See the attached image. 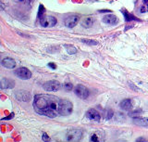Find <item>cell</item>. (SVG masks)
Segmentation results:
<instances>
[{
  "label": "cell",
  "instance_id": "cell-1",
  "mask_svg": "<svg viewBox=\"0 0 148 142\" xmlns=\"http://www.w3.org/2000/svg\"><path fill=\"white\" fill-rule=\"evenodd\" d=\"M60 99L52 95H36L34 99V108L41 115L55 118L58 115Z\"/></svg>",
  "mask_w": 148,
  "mask_h": 142
},
{
  "label": "cell",
  "instance_id": "cell-2",
  "mask_svg": "<svg viewBox=\"0 0 148 142\" xmlns=\"http://www.w3.org/2000/svg\"><path fill=\"white\" fill-rule=\"evenodd\" d=\"M73 105L72 103L68 99H60L59 102V108H58V113L60 115L66 116L69 115L72 112Z\"/></svg>",
  "mask_w": 148,
  "mask_h": 142
},
{
  "label": "cell",
  "instance_id": "cell-3",
  "mask_svg": "<svg viewBox=\"0 0 148 142\" xmlns=\"http://www.w3.org/2000/svg\"><path fill=\"white\" fill-rule=\"evenodd\" d=\"M60 88H61V85H60V83L57 80L47 81L43 85V88L45 91H48V92H56V91L59 90Z\"/></svg>",
  "mask_w": 148,
  "mask_h": 142
},
{
  "label": "cell",
  "instance_id": "cell-4",
  "mask_svg": "<svg viewBox=\"0 0 148 142\" xmlns=\"http://www.w3.org/2000/svg\"><path fill=\"white\" fill-rule=\"evenodd\" d=\"M57 22V19L53 16H42L40 18V24L43 27H53Z\"/></svg>",
  "mask_w": 148,
  "mask_h": 142
},
{
  "label": "cell",
  "instance_id": "cell-5",
  "mask_svg": "<svg viewBox=\"0 0 148 142\" xmlns=\"http://www.w3.org/2000/svg\"><path fill=\"white\" fill-rule=\"evenodd\" d=\"M74 93H75L77 97L82 99H86L89 97V90H88L85 86H83L82 85H78L76 88H74Z\"/></svg>",
  "mask_w": 148,
  "mask_h": 142
},
{
  "label": "cell",
  "instance_id": "cell-6",
  "mask_svg": "<svg viewBox=\"0 0 148 142\" xmlns=\"http://www.w3.org/2000/svg\"><path fill=\"white\" fill-rule=\"evenodd\" d=\"M15 74L22 80H28L32 78V72H30L29 69H27L25 67H21L17 69V71L15 72Z\"/></svg>",
  "mask_w": 148,
  "mask_h": 142
},
{
  "label": "cell",
  "instance_id": "cell-7",
  "mask_svg": "<svg viewBox=\"0 0 148 142\" xmlns=\"http://www.w3.org/2000/svg\"><path fill=\"white\" fill-rule=\"evenodd\" d=\"M82 132L79 129H73L68 132L67 134V140L68 141H78L82 139Z\"/></svg>",
  "mask_w": 148,
  "mask_h": 142
},
{
  "label": "cell",
  "instance_id": "cell-8",
  "mask_svg": "<svg viewBox=\"0 0 148 142\" xmlns=\"http://www.w3.org/2000/svg\"><path fill=\"white\" fill-rule=\"evenodd\" d=\"M78 21H79V17L76 15H71V16L66 18L64 23L68 27V28H73L74 26L77 25Z\"/></svg>",
  "mask_w": 148,
  "mask_h": 142
},
{
  "label": "cell",
  "instance_id": "cell-9",
  "mask_svg": "<svg viewBox=\"0 0 148 142\" xmlns=\"http://www.w3.org/2000/svg\"><path fill=\"white\" fill-rule=\"evenodd\" d=\"M16 97L18 100H21V101H30L32 99L31 94L28 92V91L24 90H20L16 92Z\"/></svg>",
  "mask_w": 148,
  "mask_h": 142
},
{
  "label": "cell",
  "instance_id": "cell-10",
  "mask_svg": "<svg viewBox=\"0 0 148 142\" xmlns=\"http://www.w3.org/2000/svg\"><path fill=\"white\" fill-rule=\"evenodd\" d=\"M85 115L88 119H90L92 121H96V122L100 121V118H101L100 113L95 109H90L89 111L86 112Z\"/></svg>",
  "mask_w": 148,
  "mask_h": 142
},
{
  "label": "cell",
  "instance_id": "cell-11",
  "mask_svg": "<svg viewBox=\"0 0 148 142\" xmlns=\"http://www.w3.org/2000/svg\"><path fill=\"white\" fill-rule=\"evenodd\" d=\"M132 122L134 125L145 127L148 126V118L145 117H141V116H135L132 118Z\"/></svg>",
  "mask_w": 148,
  "mask_h": 142
},
{
  "label": "cell",
  "instance_id": "cell-12",
  "mask_svg": "<svg viewBox=\"0 0 148 142\" xmlns=\"http://www.w3.org/2000/svg\"><path fill=\"white\" fill-rule=\"evenodd\" d=\"M15 85V82L11 79L4 78L0 80V88L2 89H8V88H13Z\"/></svg>",
  "mask_w": 148,
  "mask_h": 142
},
{
  "label": "cell",
  "instance_id": "cell-13",
  "mask_svg": "<svg viewBox=\"0 0 148 142\" xmlns=\"http://www.w3.org/2000/svg\"><path fill=\"white\" fill-rule=\"evenodd\" d=\"M103 21L105 22L106 24H108V25H115L117 24L119 22V19L117 16L115 15H106L104 18H103Z\"/></svg>",
  "mask_w": 148,
  "mask_h": 142
},
{
  "label": "cell",
  "instance_id": "cell-14",
  "mask_svg": "<svg viewBox=\"0 0 148 142\" xmlns=\"http://www.w3.org/2000/svg\"><path fill=\"white\" fill-rule=\"evenodd\" d=\"M1 63H2V65L5 68H7V69H14V68L16 67V65H17L16 61H14L13 59H11V58H6V59H4Z\"/></svg>",
  "mask_w": 148,
  "mask_h": 142
},
{
  "label": "cell",
  "instance_id": "cell-15",
  "mask_svg": "<svg viewBox=\"0 0 148 142\" xmlns=\"http://www.w3.org/2000/svg\"><path fill=\"white\" fill-rule=\"evenodd\" d=\"M119 107L121 108L124 111H132V99H124L122 100L119 104Z\"/></svg>",
  "mask_w": 148,
  "mask_h": 142
},
{
  "label": "cell",
  "instance_id": "cell-16",
  "mask_svg": "<svg viewBox=\"0 0 148 142\" xmlns=\"http://www.w3.org/2000/svg\"><path fill=\"white\" fill-rule=\"evenodd\" d=\"M95 22V20L92 19L91 17H88V18H85V19H83L82 21V25L84 27V28H90V27L92 26Z\"/></svg>",
  "mask_w": 148,
  "mask_h": 142
},
{
  "label": "cell",
  "instance_id": "cell-17",
  "mask_svg": "<svg viewBox=\"0 0 148 142\" xmlns=\"http://www.w3.org/2000/svg\"><path fill=\"white\" fill-rule=\"evenodd\" d=\"M121 12H122V14L124 15L125 21H137L138 20L136 17H134L132 14L129 13L126 10H122Z\"/></svg>",
  "mask_w": 148,
  "mask_h": 142
},
{
  "label": "cell",
  "instance_id": "cell-18",
  "mask_svg": "<svg viewBox=\"0 0 148 142\" xmlns=\"http://www.w3.org/2000/svg\"><path fill=\"white\" fill-rule=\"evenodd\" d=\"M105 117H106V120H109V119H111L113 117V115H114V112H113V111L111 109H108V110H106V111L105 112Z\"/></svg>",
  "mask_w": 148,
  "mask_h": 142
},
{
  "label": "cell",
  "instance_id": "cell-19",
  "mask_svg": "<svg viewBox=\"0 0 148 142\" xmlns=\"http://www.w3.org/2000/svg\"><path fill=\"white\" fill-rule=\"evenodd\" d=\"M67 48V51L69 52V54H75L77 52V49L73 47V45H65Z\"/></svg>",
  "mask_w": 148,
  "mask_h": 142
},
{
  "label": "cell",
  "instance_id": "cell-20",
  "mask_svg": "<svg viewBox=\"0 0 148 142\" xmlns=\"http://www.w3.org/2000/svg\"><path fill=\"white\" fill-rule=\"evenodd\" d=\"M45 8H44V6L41 4L40 7H39V12H38V16H39V18H41L42 16H43V14L45 13Z\"/></svg>",
  "mask_w": 148,
  "mask_h": 142
},
{
  "label": "cell",
  "instance_id": "cell-21",
  "mask_svg": "<svg viewBox=\"0 0 148 142\" xmlns=\"http://www.w3.org/2000/svg\"><path fill=\"white\" fill-rule=\"evenodd\" d=\"M83 43H86V44H88V45H97V42L96 41H95V40H86V39H83V40H82Z\"/></svg>",
  "mask_w": 148,
  "mask_h": 142
},
{
  "label": "cell",
  "instance_id": "cell-22",
  "mask_svg": "<svg viewBox=\"0 0 148 142\" xmlns=\"http://www.w3.org/2000/svg\"><path fill=\"white\" fill-rule=\"evenodd\" d=\"M64 88L66 89V90H71L72 88H73V85H72V84L71 83H66L64 85Z\"/></svg>",
  "mask_w": 148,
  "mask_h": 142
},
{
  "label": "cell",
  "instance_id": "cell-23",
  "mask_svg": "<svg viewBox=\"0 0 148 142\" xmlns=\"http://www.w3.org/2000/svg\"><path fill=\"white\" fill-rule=\"evenodd\" d=\"M14 2L16 3H20V4H29L30 0H13Z\"/></svg>",
  "mask_w": 148,
  "mask_h": 142
},
{
  "label": "cell",
  "instance_id": "cell-24",
  "mask_svg": "<svg viewBox=\"0 0 148 142\" xmlns=\"http://www.w3.org/2000/svg\"><path fill=\"white\" fill-rule=\"evenodd\" d=\"M43 140L44 141H50V137L48 136L47 134H45V133L43 134Z\"/></svg>",
  "mask_w": 148,
  "mask_h": 142
},
{
  "label": "cell",
  "instance_id": "cell-25",
  "mask_svg": "<svg viewBox=\"0 0 148 142\" xmlns=\"http://www.w3.org/2000/svg\"><path fill=\"white\" fill-rule=\"evenodd\" d=\"M129 85H130V88H132L133 90H135V91H138L139 90L137 88H135V85H134L133 83H132V82H129Z\"/></svg>",
  "mask_w": 148,
  "mask_h": 142
},
{
  "label": "cell",
  "instance_id": "cell-26",
  "mask_svg": "<svg viewBox=\"0 0 148 142\" xmlns=\"http://www.w3.org/2000/svg\"><path fill=\"white\" fill-rule=\"evenodd\" d=\"M140 112H142V110H139V111H138V110H136V111L135 112H130V116H133L134 115V114H139V113H140Z\"/></svg>",
  "mask_w": 148,
  "mask_h": 142
},
{
  "label": "cell",
  "instance_id": "cell-27",
  "mask_svg": "<svg viewBox=\"0 0 148 142\" xmlns=\"http://www.w3.org/2000/svg\"><path fill=\"white\" fill-rule=\"evenodd\" d=\"M91 140L92 141H98V139H97V136L95 135H92L91 137Z\"/></svg>",
  "mask_w": 148,
  "mask_h": 142
},
{
  "label": "cell",
  "instance_id": "cell-28",
  "mask_svg": "<svg viewBox=\"0 0 148 142\" xmlns=\"http://www.w3.org/2000/svg\"><path fill=\"white\" fill-rule=\"evenodd\" d=\"M48 66H49L50 68H52V69H56V68H57V66H56V64H54V63H52V62L49 63V64H48Z\"/></svg>",
  "mask_w": 148,
  "mask_h": 142
},
{
  "label": "cell",
  "instance_id": "cell-29",
  "mask_svg": "<svg viewBox=\"0 0 148 142\" xmlns=\"http://www.w3.org/2000/svg\"><path fill=\"white\" fill-rule=\"evenodd\" d=\"M141 10L142 13H145V12L146 11V8H145V6H143V7L141 8V10Z\"/></svg>",
  "mask_w": 148,
  "mask_h": 142
},
{
  "label": "cell",
  "instance_id": "cell-30",
  "mask_svg": "<svg viewBox=\"0 0 148 142\" xmlns=\"http://www.w3.org/2000/svg\"><path fill=\"white\" fill-rule=\"evenodd\" d=\"M99 12L101 13V12H111V10H99Z\"/></svg>",
  "mask_w": 148,
  "mask_h": 142
},
{
  "label": "cell",
  "instance_id": "cell-31",
  "mask_svg": "<svg viewBox=\"0 0 148 142\" xmlns=\"http://www.w3.org/2000/svg\"><path fill=\"white\" fill-rule=\"evenodd\" d=\"M137 141H145V139H137Z\"/></svg>",
  "mask_w": 148,
  "mask_h": 142
},
{
  "label": "cell",
  "instance_id": "cell-32",
  "mask_svg": "<svg viewBox=\"0 0 148 142\" xmlns=\"http://www.w3.org/2000/svg\"><path fill=\"white\" fill-rule=\"evenodd\" d=\"M143 2H145V3H148V0H143Z\"/></svg>",
  "mask_w": 148,
  "mask_h": 142
},
{
  "label": "cell",
  "instance_id": "cell-33",
  "mask_svg": "<svg viewBox=\"0 0 148 142\" xmlns=\"http://www.w3.org/2000/svg\"><path fill=\"white\" fill-rule=\"evenodd\" d=\"M146 8H147V10H148V4H146Z\"/></svg>",
  "mask_w": 148,
  "mask_h": 142
}]
</instances>
